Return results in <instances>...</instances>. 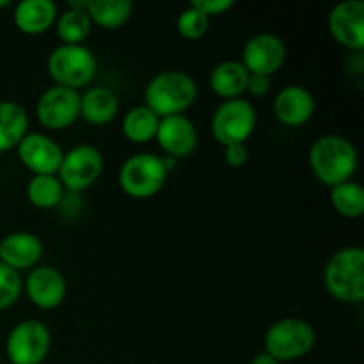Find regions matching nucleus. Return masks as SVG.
I'll return each instance as SVG.
<instances>
[{
	"mask_svg": "<svg viewBox=\"0 0 364 364\" xmlns=\"http://www.w3.org/2000/svg\"><path fill=\"white\" fill-rule=\"evenodd\" d=\"M27 299L39 309H55L64 302L68 284L55 267L38 265L28 272L23 283Z\"/></svg>",
	"mask_w": 364,
	"mask_h": 364,
	"instance_id": "obj_15",
	"label": "nucleus"
},
{
	"mask_svg": "<svg viewBox=\"0 0 364 364\" xmlns=\"http://www.w3.org/2000/svg\"><path fill=\"white\" fill-rule=\"evenodd\" d=\"M36 116L46 130L60 132L70 128L80 117V92L52 85L39 96Z\"/></svg>",
	"mask_w": 364,
	"mask_h": 364,
	"instance_id": "obj_10",
	"label": "nucleus"
},
{
	"mask_svg": "<svg viewBox=\"0 0 364 364\" xmlns=\"http://www.w3.org/2000/svg\"><path fill=\"white\" fill-rule=\"evenodd\" d=\"M18 160L32 173V176L39 174H57L64 151L55 139L39 132H28L23 141L16 148Z\"/></svg>",
	"mask_w": 364,
	"mask_h": 364,
	"instance_id": "obj_13",
	"label": "nucleus"
},
{
	"mask_svg": "<svg viewBox=\"0 0 364 364\" xmlns=\"http://www.w3.org/2000/svg\"><path fill=\"white\" fill-rule=\"evenodd\" d=\"M48 77L60 87L87 89L98 73V60L91 48L84 45H59L46 59Z\"/></svg>",
	"mask_w": 364,
	"mask_h": 364,
	"instance_id": "obj_4",
	"label": "nucleus"
},
{
	"mask_svg": "<svg viewBox=\"0 0 364 364\" xmlns=\"http://www.w3.org/2000/svg\"><path fill=\"white\" fill-rule=\"evenodd\" d=\"M188 6L196 7L198 11H201L205 16H220V14H226L228 11L233 9L235 2L233 0H192Z\"/></svg>",
	"mask_w": 364,
	"mask_h": 364,
	"instance_id": "obj_29",
	"label": "nucleus"
},
{
	"mask_svg": "<svg viewBox=\"0 0 364 364\" xmlns=\"http://www.w3.org/2000/svg\"><path fill=\"white\" fill-rule=\"evenodd\" d=\"M288 50L283 39L270 32H262L245 41L242 48V60L249 73L272 77L283 68Z\"/></svg>",
	"mask_w": 364,
	"mask_h": 364,
	"instance_id": "obj_11",
	"label": "nucleus"
},
{
	"mask_svg": "<svg viewBox=\"0 0 364 364\" xmlns=\"http://www.w3.org/2000/svg\"><path fill=\"white\" fill-rule=\"evenodd\" d=\"M9 6V0H0V9H2V7H7Z\"/></svg>",
	"mask_w": 364,
	"mask_h": 364,
	"instance_id": "obj_33",
	"label": "nucleus"
},
{
	"mask_svg": "<svg viewBox=\"0 0 364 364\" xmlns=\"http://www.w3.org/2000/svg\"><path fill=\"white\" fill-rule=\"evenodd\" d=\"M323 284L333 299L343 304L364 301V251L358 245L334 252L323 270Z\"/></svg>",
	"mask_w": 364,
	"mask_h": 364,
	"instance_id": "obj_3",
	"label": "nucleus"
},
{
	"mask_svg": "<svg viewBox=\"0 0 364 364\" xmlns=\"http://www.w3.org/2000/svg\"><path fill=\"white\" fill-rule=\"evenodd\" d=\"M258 124V114L249 100H224L212 116V135L220 146L245 144L255 134Z\"/></svg>",
	"mask_w": 364,
	"mask_h": 364,
	"instance_id": "obj_7",
	"label": "nucleus"
},
{
	"mask_svg": "<svg viewBox=\"0 0 364 364\" xmlns=\"http://www.w3.org/2000/svg\"><path fill=\"white\" fill-rule=\"evenodd\" d=\"M166 166L162 156L155 153H135L121 166L117 181L121 191L134 199H149L159 194L167 183Z\"/></svg>",
	"mask_w": 364,
	"mask_h": 364,
	"instance_id": "obj_5",
	"label": "nucleus"
},
{
	"mask_svg": "<svg viewBox=\"0 0 364 364\" xmlns=\"http://www.w3.org/2000/svg\"><path fill=\"white\" fill-rule=\"evenodd\" d=\"M210 28V18L205 16L201 11H198L196 7L188 6L187 9H183L180 13L176 20V31L178 34L183 39L188 41H196V39H201L203 36L208 32Z\"/></svg>",
	"mask_w": 364,
	"mask_h": 364,
	"instance_id": "obj_27",
	"label": "nucleus"
},
{
	"mask_svg": "<svg viewBox=\"0 0 364 364\" xmlns=\"http://www.w3.org/2000/svg\"><path fill=\"white\" fill-rule=\"evenodd\" d=\"M251 364H281V363L276 361L272 355L265 354V352H259V354H256L255 358H252Z\"/></svg>",
	"mask_w": 364,
	"mask_h": 364,
	"instance_id": "obj_32",
	"label": "nucleus"
},
{
	"mask_svg": "<svg viewBox=\"0 0 364 364\" xmlns=\"http://www.w3.org/2000/svg\"><path fill=\"white\" fill-rule=\"evenodd\" d=\"M63 183L57 174H39L32 176L27 185V199L39 210H52L64 201Z\"/></svg>",
	"mask_w": 364,
	"mask_h": 364,
	"instance_id": "obj_25",
	"label": "nucleus"
},
{
	"mask_svg": "<svg viewBox=\"0 0 364 364\" xmlns=\"http://www.w3.org/2000/svg\"><path fill=\"white\" fill-rule=\"evenodd\" d=\"M119 112V100L116 92L103 85H92L80 95V117L87 123L102 127L116 119Z\"/></svg>",
	"mask_w": 364,
	"mask_h": 364,
	"instance_id": "obj_19",
	"label": "nucleus"
},
{
	"mask_svg": "<svg viewBox=\"0 0 364 364\" xmlns=\"http://www.w3.org/2000/svg\"><path fill=\"white\" fill-rule=\"evenodd\" d=\"M160 117L142 105L132 107L123 117V135L134 144H146L155 139Z\"/></svg>",
	"mask_w": 364,
	"mask_h": 364,
	"instance_id": "obj_23",
	"label": "nucleus"
},
{
	"mask_svg": "<svg viewBox=\"0 0 364 364\" xmlns=\"http://www.w3.org/2000/svg\"><path fill=\"white\" fill-rule=\"evenodd\" d=\"M21 291H23L21 274L0 263V311L16 304Z\"/></svg>",
	"mask_w": 364,
	"mask_h": 364,
	"instance_id": "obj_28",
	"label": "nucleus"
},
{
	"mask_svg": "<svg viewBox=\"0 0 364 364\" xmlns=\"http://www.w3.org/2000/svg\"><path fill=\"white\" fill-rule=\"evenodd\" d=\"M134 13L130 0H89L87 14L92 25L105 31L121 28Z\"/></svg>",
	"mask_w": 364,
	"mask_h": 364,
	"instance_id": "obj_22",
	"label": "nucleus"
},
{
	"mask_svg": "<svg viewBox=\"0 0 364 364\" xmlns=\"http://www.w3.org/2000/svg\"><path fill=\"white\" fill-rule=\"evenodd\" d=\"M55 32L63 45H84L92 31V21L87 9H66L55 20Z\"/></svg>",
	"mask_w": 364,
	"mask_h": 364,
	"instance_id": "obj_24",
	"label": "nucleus"
},
{
	"mask_svg": "<svg viewBox=\"0 0 364 364\" xmlns=\"http://www.w3.org/2000/svg\"><path fill=\"white\" fill-rule=\"evenodd\" d=\"M315 343L316 333L311 323L301 318H281L267 329L263 352L283 364L306 358Z\"/></svg>",
	"mask_w": 364,
	"mask_h": 364,
	"instance_id": "obj_6",
	"label": "nucleus"
},
{
	"mask_svg": "<svg viewBox=\"0 0 364 364\" xmlns=\"http://www.w3.org/2000/svg\"><path fill=\"white\" fill-rule=\"evenodd\" d=\"M155 141L159 142L160 149L166 153V156L176 160L187 159L198 148V128H196L194 121L185 114L162 117Z\"/></svg>",
	"mask_w": 364,
	"mask_h": 364,
	"instance_id": "obj_14",
	"label": "nucleus"
},
{
	"mask_svg": "<svg viewBox=\"0 0 364 364\" xmlns=\"http://www.w3.org/2000/svg\"><path fill=\"white\" fill-rule=\"evenodd\" d=\"M43 252L45 247L41 238L28 231H14L0 240V263L11 267L16 272L38 267Z\"/></svg>",
	"mask_w": 364,
	"mask_h": 364,
	"instance_id": "obj_17",
	"label": "nucleus"
},
{
	"mask_svg": "<svg viewBox=\"0 0 364 364\" xmlns=\"http://www.w3.org/2000/svg\"><path fill=\"white\" fill-rule=\"evenodd\" d=\"M52 334L45 322L27 318L9 331L6 340V355L11 364H41L48 358Z\"/></svg>",
	"mask_w": 364,
	"mask_h": 364,
	"instance_id": "obj_8",
	"label": "nucleus"
},
{
	"mask_svg": "<svg viewBox=\"0 0 364 364\" xmlns=\"http://www.w3.org/2000/svg\"><path fill=\"white\" fill-rule=\"evenodd\" d=\"M224 160L233 169H240L247 164L249 149L245 144H231L224 148Z\"/></svg>",
	"mask_w": 364,
	"mask_h": 364,
	"instance_id": "obj_30",
	"label": "nucleus"
},
{
	"mask_svg": "<svg viewBox=\"0 0 364 364\" xmlns=\"http://www.w3.org/2000/svg\"><path fill=\"white\" fill-rule=\"evenodd\" d=\"M28 134V114L20 103L0 100V153L16 149Z\"/></svg>",
	"mask_w": 364,
	"mask_h": 364,
	"instance_id": "obj_21",
	"label": "nucleus"
},
{
	"mask_svg": "<svg viewBox=\"0 0 364 364\" xmlns=\"http://www.w3.org/2000/svg\"><path fill=\"white\" fill-rule=\"evenodd\" d=\"M103 155L91 144H78L68 149L63 156L57 178L64 191L84 192L100 180L103 173Z\"/></svg>",
	"mask_w": 364,
	"mask_h": 364,
	"instance_id": "obj_9",
	"label": "nucleus"
},
{
	"mask_svg": "<svg viewBox=\"0 0 364 364\" xmlns=\"http://www.w3.org/2000/svg\"><path fill=\"white\" fill-rule=\"evenodd\" d=\"M249 71L240 60L228 59L217 64L210 73V87L219 98L235 100L242 98L247 85Z\"/></svg>",
	"mask_w": 364,
	"mask_h": 364,
	"instance_id": "obj_20",
	"label": "nucleus"
},
{
	"mask_svg": "<svg viewBox=\"0 0 364 364\" xmlns=\"http://www.w3.org/2000/svg\"><path fill=\"white\" fill-rule=\"evenodd\" d=\"M198 100V82L187 71L166 70L156 73L144 87V105L162 117L178 116Z\"/></svg>",
	"mask_w": 364,
	"mask_h": 364,
	"instance_id": "obj_2",
	"label": "nucleus"
},
{
	"mask_svg": "<svg viewBox=\"0 0 364 364\" xmlns=\"http://www.w3.org/2000/svg\"><path fill=\"white\" fill-rule=\"evenodd\" d=\"M59 7L53 0H21L16 4L13 21L21 34L39 36L55 25Z\"/></svg>",
	"mask_w": 364,
	"mask_h": 364,
	"instance_id": "obj_18",
	"label": "nucleus"
},
{
	"mask_svg": "<svg viewBox=\"0 0 364 364\" xmlns=\"http://www.w3.org/2000/svg\"><path fill=\"white\" fill-rule=\"evenodd\" d=\"M270 77H263V75H255L249 73L247 78V85H245V92L251 95L252 98H263V96L269 95L270 91Z\"/></svg>",
	"mask_w": 364,
	"mask_h": 364,
	"instance_id": "obj_31",
	"label": "nucleus"
},
{
	"mask_svg": "<svg viewBox=\"0 0 364 364\" xmlns=\"http://www.w3.org/2000/svg\"><path fill=\"white\" fill-rule=\"evenodd\" d=\"M316 103L311 91L301 84H290L279 89L272 102L274 117L281 124L290 128H299L311 121Z\"/></svg>",
	"mask_w": 364,
	"mask_h": 364,
	"instance_id": "obj_16",
	"label": "nucleus"
},
{
	"mask_svg": "<svg viewBox=\"0 0 364 364\" xmlns=\"http://www.w3.org/2000/svg\"><path fill=\"white\" fill-rule=\"evenodd\" d=\"M308 162L320 183L329 188L350 181L359 166V155L354 142L343 135H322L311 144Z\"/></svg>",
	"mask_w": 364,
	"mask_h": 364,
	"instance_id": "obj_1",
	"label": "nucleus"
},
{
	"mask_svg": "<svg viewBox=\"0 0 364 364\" xmlns=\"http://www.w3.org/2000/svg\"><path fill=\"white\" fill-rule=\"evenodd\" d=\"M331 205L345 219H359L364 213V188L359 181L350 180L331 188Z\"/></svg>",
	"mask_w": 364,
	"mask_h": 364,
	"instance_id": "obj_26",
	"label": "nucleus"
},
{
	"mask_svg": "<svg viewBox=\"0 0 364 364\" xmlns=\"http://www.w3.org/2000/svg\"><path fill=\"white\" fill-rule=\"evenodd\" d=\"M9 364H11V363H9Z\"/></svg>",
	"mask_w": 364,
	"mask_h": 364,
	"instance_id": "obj_34",
	"label": "nucleus"
},
{
	"mask_svg": "<svg viewBox=\"0 0 364 364\" xmlns=\"http://www.w3.org/2000/svg\"><path fill=\"white\" fill-rule=\"evenodd\" d=\"M327 27L338 45L352 52L364 50V2L343 0L331 9Z\"/></svg>",
	"mask_w": 364,
	"mask_h": 364,
	"instance_id": "obj_12",
	"label": "nucleus"
}]
</instances>
